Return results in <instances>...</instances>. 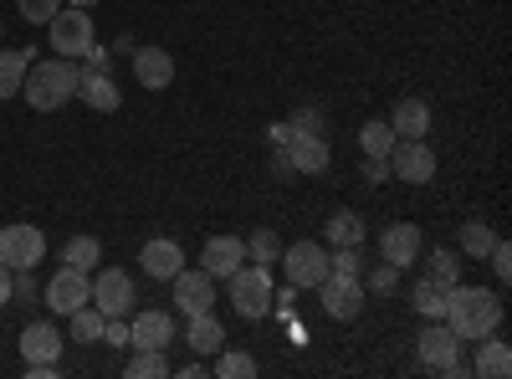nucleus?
<instances>
[{
	"label": "nucleus",
	"instance_id": "obj_5",
	"mask_svg": "<svg viewBox=\"0 0 512 379\" xmlns=\"http://www.w3.org/2000/svg\"><path fill=\"white\" fill-rule=\"evenodd\" d=\"M52 52L57 57H82V52H88L93 47V41H98V31H93V16L88 11H82V6H67V11H57L52 21Z\"/></svg>",
	"mask_w": 512,
	"mask_h": 379
},
{
	"label": "nucleus",
	"instance_id": "obj_24",
	"mask_svg": "<svg viewBox=\"0 0 512 379\" xmlns=\"http://www.w3.org/2000/svg\"><path fill=\"white\" fill-rule=\"evenodd\" d=\"M26 67H31V52H16V47H0V98H21V82H26Z\"/></svg>",
	"mask_w": 512,
	"mask_h": 379
},
{
	"label": "nucleus",
	"instance_id": "obj_36",
	"mask_svg": "<svg viewBox=\"0 0 512 379\" xmlns=\"http://www.w3.org/2000/svg\"><path fill=\"white\" fill-rule=\"evenodd\" d=\"M328 272L333 277H359V246H333L328 251Z\"/></svg>",
	"mask_w": 512,
	"mask_h": 379
},
{
	"label": "nucleus",
	"instance_id": "obj_6",
	"mask_svg": "<svg viewBox=\"0 0 512 379\" xmlns=\"http://www.w3.org/2000/svg\"><path fill=\"white\" fill-rule=\"evenodd\" d=\"M390 175L405 185H431L436 180V149L425 139H395L390 149Z\"/></svg>",
	"mask_w": 512,
	"mask_h": 379
},
{
	"label": "nucleus",
	"instance_id": "obj_44",
	"mask_svg": "<svg viewBox=\"0 0 512 379\" xmlns=\"http://www.w3.org/2000/svg\"><path fill=\"white\" fill-rule=\"evenodd\" d=\"M0 308H11V267L0 262Z\"/></svg>",
	"mask_w": 512,
	"mask_h": 379
},
{
	"label": "nucleus",
	"instance_id": "obj_43",
	"mask_svg": "<svg viewBox=\"0 0 512 379\" xmlns=\"http://www.w3.org/2000/svg\"><path fill=\"white\" fill-rule=\"evenodd\" d=\"M267 139H272V149H282V144H292V129H287V123H272Z\"/></svg>",
	"mask_w": 512,
	"mask_h": 379
},
{
	"label": "nucleus",
	"instance_id": "obj_46",
	"mask_svg": "<svg viewBox=\"0 0 512 379\" xmlns=\"http://www.w3.org/2000/svg\"><path fill=\"white\" fill-rule=\"evenodd\" d=\"M67 6H82V11H88V6H98V0H67Z\"/></svg>",
	"mask_w": 512,
	"mask_h": 379
},
{
	"label": "nucleus",
	"instance_id": "obj_2",
	"mask_svg": "<svg viewBox=\"0 0 512 379\" xmlns=\"http://www.w3.org/2000/svg\"><path fill=\"white\" fill-rule=\"evenodd\" d=\"M77 77H82V67H77V62H67V57H47V62L26 67L21 98H26L36 113H57L62 103H72V98H77Z\"/></svg>",
	"mask_w": 512,
	"mask_h": 379
},
{
	"label": "nucleus",
	"instance_id": "obj_27",
	"mask_svg": "<svg viewBox=\"0 0 512 379\" xmlns=\"http://www.w3.org/2000/svg\"><path fill=\"white\" fill-rule=\"evenodd\" d=\"M67 318H72V339H77V344H98V339H103V323H108L103 308L82 303V308H72Z\"/></svg>",
	"mask_w": 512,
	"mask_h": 379
},
{
	"label": "nucleus",
	"instance_id": "obj_16",
	"mask_svg": "<svg viewBox=\"0 0 512 379\" xmlns=\"http://www.w3.org/2000/svg\"><path fill=\"white\" fill-rule=\"evenodd\" d=\"M139 267H144V277L169 282V277H175V272L185 267V251H180V241L154 236V241H144V251H139Z\"/></svg>",
	"mask_w": 512,
	"mask_h": 379
},
{
	"label": "nucleus",
	"instance_id": "obj_22",
	"mask_svg": "<svg viewBox=\"0 0 512 379\" xmlns=\"http://www.w3.org/2000/svg\"><path fill=\"white\" fill-rule=\"evenodd\" d=\"M77 98L88 103V108H98V113H113V108L123 103L113 72H82V77H77Z\"/></svg>",
	"mask_w": 512,
	"mask_h": 379
},
{
	"label": "nucleus",
	"instance_id": "obj_38",
	"mask_svg": "<svg viewBox=\"0 0 512 379\" xmlns=\"http://www.w3.org/2000/svg\"><path fill=\"white\" fill-rule=\"evenodd\" d=\"M395 282H400V267H390V262H379L369 272V292H379V298H384V292H395Z\"/></svg>",
	"mask_w": 512,
	"mask_h": 379
},
{
	"label": "nucleus",
	"instance_id": "obj_4",
	"mask_svg": "<svg viewBox=\"0 0 512 379\" xmlns=\"http://www.w3.org/2000/svg\"><path fill=\"white\" fill-rule=\"evenodd\" d=\"M415 354H420L425 369L451 374V369L461 364V339H456V328H451L446 318H425V333L415 339Z\"/></svg>",
	"mask_w": 512,
	"mask_h": 379
},
{
	"label": "nucleus",
	"instance_id": "obj_29",
	"mask_svg": "<svg viewBox=\"0 0 512 379\" xmlns=\"http://www.w3.org/2000/svg\"><path fill=\"white\" fill-rule=\"evenodd\" d=\"M410 303H415L420 318H441V313H446V287H436L431 277H420V282L410 287Z\"/></svg>",
	"mask_w": 512,
	"mask_h": 379
},
{
	"label": "nucleus",
	"instance_id": "obj_26",
	"mask_svg": "<svg viewBox=\"0 0 512 379\" xmlns=\"http://www.w3.org/2000/svg\"><path fill=\"white\" fill-rule=\"evenodd\" d=\"M62 262L93 277V272H98V262H103V241H98V236H72V241L62 246Z\"/></svg>",
	"mask_w": 512,
	"mask_h": 379
},
{
	"label": "nucleus",
	"instance_id": "obj_13",
	"mask_svg": "<svg viewBox=\"0 0 512 379\" xmlns=\"http://www.w3.org/2000/svg\"><path fill=\"white\" fill-rule=\"evenodd\" d=\"M420 246H425V236H420V226H415V221H395V226H384V236H379L384 262L400 267V272L420 262Z\"/></svg>",
	"mask_w": 512,
	"mask_h": 379
},
{
	"label": "nucleus",
	"instance_id": "obj_15",
	"mask_svg": "<svg viewBox=\"0 0 512 379\" xmlns=\"http://www.w3.org/2000/svg\"><path fill=\"white\" fill-rule=\"evenodd\" d=\"M282 149H287L292 175H323L333 164V149H328L323 134H292V144H282Z\"/></svg>",
	"mask_w": 512,
	"mask_h": 379
},
{
	"label": "nucleus",
	"instance_id": "obj_32",
	"mask_svg": "<svg viewBox=\"0 0 512 379\" xmlns=\"http://www.w3.org/2000/svg\"><path fill=\"white\" fill-rule=\"evenodd\" d=\"M359 144H364V154H369V159H390V149H395V129H390L384 118H374V123H364Z\"/></svg>",
	"mask_w": 512,
	"mask_h": 379
},
{
	"label": "nucleus",
	"instance_id": "obj_35",
	"mask_svg": "<svg viewBox=\"0 0 512 379\" xmlns=\"http://www.w3.org/2000/svg\"><path fill=\"white\" fill-rule=\"evenodd\" d=\"M287 129H292V134H323V129H328V118H323V108L303 103V108H292V118H287Z\"/></svg>",
	"mask_w": 512,
	"mask_h": 379
},
{
	"label": "nucleus",
	"instance_id": "obj_1",
	"mask_svg": "<svg viewBox=\"0 0 512 379\" xmlns=\"http://www.w3.org/2000/svg\"><path fill=\"white\" fill-rule=\"evenodd\" d=\"M451 328H456V339L461 344H477V339H487V333H497V323H502V298L497 292H487V287H446V313H441Z\"/></svg>",
	"mask_w": 512,
	"mask_h": 379
},
{
	"label": "nucleus",
	"instance_id": "obj_34",
	"mask_svg": "<svg viewBox=\"0 0 512 379\" xmlns=\"http://www.w3.org/2000/svg\"><path fill=\"white\" fill-rule=\"evenodd\" d=\"M216 374H221V379H251V374H256V359H251V354H241V349H221Z\"/></svg>",
	"mask_w": 512,
	"mask_h": 379
},
{
	"label": "nucleus",
	"instance_id": "obj_8",
	"mask_svg": "<svg viewBox=\"0 0 512 379\" xmlns=\"http://www.w3.org/2000/svg\"><path fill=\"white\" fill-rule=\"evenodd\" d=\"M282 272H287L292 287H318L328 277V251L318 241H292L282 251Z\"/></svg>",
	"mask_w": 512,
	"mask_h": 379
},
{
	"label": "nucleus",
	"instance_id": "obj_7",
	"mask_svg": "<svg viewBox=\"0 0 512 379\" xmlns=\"http://www.w3.org/2000/svg\"><path fill=\"white\" fill-rule=\"evenodd\" d=\"M41 257H47V236H41L36 226H26V221L0 226V262H6L11 272H26V267H36Z\"/></svg>",
	"mask_w": 512,
	"mask_h": 379
},
{
	"label": "nucleus",
	"instance_id": "obj_30",
	"mask_svg": "<svg viewBox=\"0 0 512 379\" xmlns=\"http://www.w3.org/2000/svg\"><path fill=\"white\" fill-rule=\"evenodd\" d=\"M328 241L333 246H359L364 241V221L354 216V210H333L328 216Z\"/></svg>",
	"mask_w": 512,
	"mask_h": 379
},
{
	"label": "nucleus",
	"instance_id": "obj_9",
	"mask_svg": "<svg viewBox=\"0 0 512 379\" xmlns=\"http://www.w3.org/2000/svg\"><path fill=\"white\" fill-rule=\"evenodd\" d=\"M169 287H175V308H180L185 318L216 308V277H210L205 267H180L175 277H169Z\"/></svg>",
	"mask_w": 512,
	"mask_h": 379
},
{
	"label": "nucleus",
	"instance_id": "obj_14",
	"mask_svg": "<svg viewBox=\"0 0 512 379\" xmlns=\"http://www.w3.org/2000/svg\"><path fill=\"white\" fill-rule=\"evenodd\" d=\"M169 339H175V318L164 308H144L128 318V349H164Z\"/></svg>",
	"mask_w": 512,
	"mask_h": 379
},
{
	"label": "nucleus",
	"instance_id": "obj_45",
	"mask_svg": "<svg viewBox=\"0 0 512 379\" xmlns=\"http://www.w3.org/2000/svg\"><path fill=\"white\" fill-rule=\"evenodd\" d=\"M26 374H31V379H57V359H52V364H26Z\"/></svg>",
	"mask_w": 512,
	"mask_h": 379
},
{
	"label": "nucleus",
	"instance_id": "obj_37",
	"mask_svg": "<svg viewBox=\"0 0 512 379\" xmlns=\"http://www.w3.org/2000/svg\"><path fill=\"white\" fill-rule=\"evenodd\" d=\"M16 6H21V16H26L31 26H47V21L62 11V0H16Z\"/></svg>",
	"mask_w": 512,
	"mask_h": 379
},
{
	"label": "nucleus",
	"instance_id": "obj_25",
	"mask_svg": "<svg viewBox=\"0 0 512 379\" xmlns=\"http://www.w3.org/2000/svg\"><path fill=\"white\" fill-rule=\"evenodd\" d=\"M492 241H497V236H492V226L477 216V221H466V226H461V236H456V251H461L466 262H487Z\"/></svg>",
	"mask_w": 512,
	"mask_h": 379
},
{
	"label": "nucleus",
	"instance_id": "obj_41",
	"mask_svg": "<svg viewBox=\"0 0 512 379\" xmlns=\"http://www.w3.org/2000/svg\"><path fill=\"white\" fill-rule=\"evenodd\" d=\"M98 344H113V349H128V323L123 318H108L103 323V339Z\"/></svg>",
	"mask_w": 512,
	"mask_h": 379
},
{
	"label": "nucleus",
	"instance_id": "obj_39",
	"mask_svg": "<svg viewBox=\"0 0 512 379\" xmlns=\"http://www.w3.org/2000/svg\"><path fill=\"white\" fill-rule=\"evenodd\" d=\"M108 67H113V47H98L93 41V47L82 52V72H108Z\"/></svg>",
	"mask_w": 512,
	"mask_h": 379
},
{
	"label": "nucleus",
	"instance_id": "obj_11",
	"mask_svg": "<svg viewBox=\"0 0 512 379\" xmlns=\"http://www.w3.org/2000/svg\"><path fill=\"white\" fill-rule=\"evenodd\" d=\"M318 303H323L328 318L354 323L359 308H364V287H359V277H333V272H328V277L318 282Z\"/></svg>",
	"mask_w": 512,
	"mask_h": 379
},
{
	"label": "nucleus",
	"instance_id": "obj_40",
	"mask_svg": "<svg viewBox=\"0 0 512 379\" xmlns=\"http://www.w3.org/2000/svg\"><path fill=\"white\" fill-rule=\"evenodd\" d=\"M487 262H492V272H497V277L507 282V277H512V246H507V241H492Z\"/></svg>",
	"mask_w": 512,
	"mask_h": 379
},
{
	"label": "nucleus",
	"instance_id": "obj_12",
	"mask_svg": "<svg viewBox=\"0 0 512 379\" xmlns=\"http://www.w3.org/2000/svg\"><path fill=\"white\" fill-rule=\"evenodd\" d=\"M82 303H93V277L77 272V267H62V272L47 282V308L67 318V313L82 308Z\"/></svg>",
	"mask_w": 512,
	"mask_h": 379
},
{
	"label": "nucleus",
	"instance_id": "obj_17",
	"mask_svg": "<svg viewBox=\"0 0 512 379\" xmlns=\"http://www.w3.org/2000/svg\"><path fill=\"white\" fill-rule=\"evenodd\" d=\"M134 77H139V88L159 93L175 82V57H169L164 47H134Z\"/></svg>",
	"mask_w": 512,
	"mask_h": 379
},
{
	"label": "nucleus",
	"instance_id": "obj_10",
	"mask_svg": "<svg viewBox=\"0 0 512 379\" xmlns=\"http://www.w3.org/2000/svg\"><path fill=\"white\" fill-rule=\"evenodd\" d=\"M93 308H103L108 318H123L134 308V277L123 267H98L93 272Z\"/></svg>",
	"mask_w": 512,
	"mask_h": 379
},
{
	"label": "nucleus",
	"instance_id": "obj_31",
	"mask_svg": "<svg viewBox=\"0 0 512 379\" xmlns=\"http://www.w3.org/2000/svg\"><path fill=\"white\" fill-rule=\"evenodd\" d=\"M123 374L128 379H159V374H169V359H164V349H134V359L123 364Z\"/></svg>",
	"mask_w": 512,
	"mask_h": 379
},
{
	"label": "nucleus",
	"instance_id": "obj_3",
	"mask_svg": "<svg viewBox=\"0 0 512 379\" xmlns=\"http://www.w3.org/2000/svg\"><path fill=\"white\" fill-rule=\"evenodd\" d=\"M231 303L241 318H267L272 313V267H236L231 277Z\"/></svg>",
	"mask_w": 512,
	"mask_h": 379
},
{
	"label": "nucleus",
	"instance_id": "obj_42",
	"mask_svg": "<svg viewBox=\"0 0 512 379\" xmlns=\"http://www.w3.org/2000/svg\"><path fill=\"white\" fill-rule=\"evenodd\" d=\"M364 180H369V185H384V180H395V175H390V159H369V164H364Z\"/></svg>",
	"mask_w": 512,
	"mask_h": 379
},
{
	"label": "nucleus",
	"instance_id": "obj_28",
	"mask_svg": "<svg viewBox=\"0 0 512 379\" xmlns=\"http://www.w3.org/2000/svg\"><path fill=\"white\" fill-rule=\"evenodd\" d=\"M425 277H431L436 287H456V282H461V251L436 246V251H431V262H425Z\"/></svg>",
	"mask_w": 512,
	"mask_h": 379
},
{
	"label": "nucleus",
	"instance_id": "obj_19",
	"mask_svg": "<svg viewBox=\"0 0 512 379\" xmlns=\"http://www.w3.org/2000/svg\"><path fill=\"white\" fill-rule=\"evenodd\" d=\"M185 344H190V354H221V349H226V323L210 313V308H205V313H190Z\"/></svg>",
	"mask_w": 512,
	"mask_h": 379
},
{
	"label": "nucleus",
	"instance_id": "obj_20",
	"mask_svg": "<svg viewBox=\"0 0 512 379\" xmlns=\"http://www.w3.org/2000/svg\"><path fill=\"white\" fill-rule=\"evenodd\" d=\"M21 354H26V364H52V359H62V333H57V323H26V328H21Z\"/></svg>",
	"mask_w": 512,
	"mask_h": 379
},
{
	"label": "nucleus",
	"instance_id": "obj_23",
	"mask_svg": "<svg viewBox=\"0 0 512 379\" xmlns=\"http://www.w3.org/2000/svg\"><path fill=\"white\" fill-rule=\"evenodd\" d=\"M482 344V354H477V364H472V374H482V379H507L512 374V349L502 344V339H477Z\"/></svg>",
	"mask_w": 512,
	"mask_h": 379
},
{
	"label": "nucleus",
	"instance_id": "obj_33",
	"mask_svg": "<svg viewBox=\"0 0 512 379\" xmlns=\"http://www.w3.org/2000/svg\"><path fill=\"white\" fill-rule=\"evenodd\" d=\"M246 262H256V267H272L277 262V231L272 226H256L246 236Z\"/></svg>",
	"mask_w": 512,
	"mask_h": 379
},
{
	"label": "nucleus",
	"instance_id": "obj_21",
	"mask_svg": "<svg viewBox=\"0 0 512 379\" xmlns=\"http://www.w3.org/2000/svg\"><path fill=\"white\" fill-rule=\"evenodd\" d=\"M390 129H395V139H425L431 134V103L425 98H400Z\"/></svg>",
	"mask_w": 512,
	"mask_h": 379
},
{
	"label": "nucleus",
	"instance_id": "obj_18",
	"mask_svg": "<svg viewBox=\"0 0 512 379\" xmlns=\"http://www.w3.org/2000/svg\"><path fill=\"white\" fill-rule=\"evenodd\" d=\"M241 262H246V241H241V236H210L205 251H200V267H205L210 277H231Z\"/></svg>",
	"mask_w": 512,
	"mask_h": 379
}]
</instances>
